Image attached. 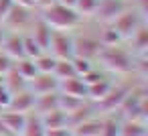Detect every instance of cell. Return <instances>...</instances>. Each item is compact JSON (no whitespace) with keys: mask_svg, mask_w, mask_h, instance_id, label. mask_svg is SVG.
Listing matches in <instances>:
<instances>
[{"mask_svg":"<svg viewBox=\"0 0 148 136\" xmlns=\"http://www.w3.org/2000/svg\"><path fill=\"white\" fill-rule=\"evenodd\" d=\"M23 51H25V57H29V59H37L41 53H45L29 33H27V35H23Z\"/></svg>","mask_w":148,"mask_h":136,"instance_id":"f1b7e54d","label":"cell"},{"mask_svg":"<svg viewBox=\"0 0 148 136\" xmlns=\"http://www.w3.org/2000/svg\"><path fill=\"white\" fill-rule=\"evenodd\" d=\"M59 91L65 93V95H73V98H81V100H87V85L83 83L81 77H69V79H63L59 81Z\"/></svg>","mask_w":148,"mask_h":136,"instance_id":"5bb4252c","label":"cell"},{"mask_svg":"<svg viewBox=\"0 0 148 136\" xmlns=\"http://www.w3.org/2000/svg\"><path fill=\"white\" fill-rule=\"evenodd\" d=\"M53 75H55L59 81H63V79L75 77L77 73H75V69H73V63H71V59H57V63H55V69H53Z\"/></svg>","mask_w":148,"mask_h":136,"instance_id":"484cf974","label":"cell"},{"mask_svg":"<svg viewBox=\"0 0 148 136\" xmlns=\"http://www.w3.org/2000/svg\"><path fill=\"white\" fill-rule=\"evenodd\" d=\"M0 112H2V108H0Z\"/></svg>","mask_w":148,"mask_h":136,"instance_id":"ee69618b","label":"cell"},{"mask_svg":"<svg viewBox=\"0 0 148 136\" xmlns=\"http://www.w3.org/2000/svg\"><path fill=\"white\" fill-rule=\"evenodd\" d=\"M45 136H71L69 128H49L45 130Z\"/></svg>","mask_w":148,"mask_h":136,"instance_id":"d590c367","label":"cell"},{"mask_svg":"<svg viewBox=\"0 0 148 136\" xmlns=\"http://www.w3.org/2000/svg\"><path fill=\"white\" fill-rule=\"evenodd\" d=\"M112 81H108L106 77L103 79H99L97 83H93V85H87V98L91 100V102H99V100H103L106 95H108V91L112 89Z\"/></svg>","mask_w":148,"mask_h":136,"instance_id":"603a6c76","label":"cell"},{"mask_svg":"<svg viewBox=\"0 0 148 136\" xmlns=\"http://www.w3.org/2000/svg\"><path fill=\"white\" fill-rule=\"evenodd\" d=\"M118 136H148L146 122H142V120H124V122H120Z\"/></svg>","mask_w":148,"mask_h":136,"instance_id":"44dd1931","label":"cell"},{"mask_svg":"<svg viewBox=\"0 0 148 136\" xmlns=\"http://www.w3.org/2000/svg\"><path fill=\"white\" fill-rule=\"evenodd\" d=\"M41 122L45 126V130L49 128H67V114L61 110H51L41 114Z\"/></svg>","mask_w":148,"mask_h":136,"instance_id":"ffe728a7","label":"cell"},{"mask_svg":"<svg viewBox=\"0 0 148 136\" xmlns=\"http://www.w3.org/2000/svg\"><path fill=\"white\" fill-rule=\"evenodd\" d=\"M99 43L103 47H114V45H120L122 43V37L118 35V31L112 25H106V29H103V33L99 37Z\"/></svg>","mask_w":148,"mask_h":136,"instance_id":"f546056e","label":"cell"},{"mask_svg":"<svg viewBox=\"0 0 148 136\" xmlns=\"http://www.w3.org/2000/svg\"><path fill=\"white\" fill-rule=\"evenodd\" d=\"M140 25H144V16H142L136 8H130V6L112 23V27L118 31V35L122 37V41H128V39L138 31Z\"/></svg>","mask_w":148,"mask_h":136,"instance_id":"277c9868","label":"cell"},{"mask_svg":"<svg viewBox=\"0 0 148 136\" xmlns=\"http://www.w3.org/2000/svg\"><path fill=\"white\" fill-rule=\"evenodd\" d=\"M128 6H130L128 0H97V8L93 16L101 25H112Z\"/></svg>","mask_w":148,"mask_h":136,"instance_id":"52a82bcc","label":"cell"},{"mask_svg":"<svg viewBox=\"0 0 148 136\" xmlns=\"http://www.w3.org/2000/svg\"><path fill=\"white\" fill-rule=\"evenodd\" d=\"M35 61V67H37V71L39 73H53V69H55V63H57V59L51 55V53H41L37 59H33Z\"/></svg>","mask_w":148,"mask_h":136,"instance_id":"83f0119b","label":"cell"},{"mask_svg":"<svg viewBox=\"0 0 148 136\" xmlns=\"http://www.w3.org/2000/svg\"><path fill=\"white\" fill-rule=\"evenodd\" d=\"M75 12L85 19V16H93L95 14V8H97V0H77L75 2Z\"/></svg>","mask_w":148,"mask_h":136,"instance_id":"4dcf8cb0","label":"cell"},{"mask_svg":"<svg viewBox=\"0 0 148 136\" xmlns=\"http://www.w3.org/2000/svg\"><path fill=\"white\" fill-rule=\"evenodd\" d=\"M10 69H12V59L0 51V75H6Z\"/></svg>","mask_w":148,"mask_h":136,"instance_id":"e575fe53","label":"cell"},{"mask_svg":"<svg viewBox=\"0 0 148 136\" xmlns=\"http://www.w3.org/2000/svg\"><path fill=\"white\" fill-rule=\"evenodd\" d=\"M108 71L118 73V75H126L134 71V55H130V51L114 45V47H101L97 59Z\"/></svg>","mask_w":148,"mask_h":136,"instance_id":"7a4b0ae2","label":"cell"},{"mask_svg":"<svg viewBox=\"0 0 148 136\" xmlns=\"http://www.w3.org/2000/svg\"><path fill=\"white\" fill-rule=\"evenodd\" d=\"M41 19L53 29V31H73L77 29L83 19L75 12V8H69V6H63L59 2H53L49 6L43 8V14Z\"/></svg>","mask_w":148,"mask_h":136,"instance_id":"6da1fadb","label":"cell"},{"mask_svg":"<svg viewBox=\"0 0 148 136\" xmlns=\"http://www.w3.org/2000/svg\"><path fill=\"white\" fill-rule=\"evenodd\" d=\"M83 104H85V100H81V98H73V95H65V93H61V91H59L57 108H59L61 112H65L67 116H69V114H73L75 110H79Z\"/></svg>","mask_w":148,"mask_h":136,"instance_id":"cb8c5ba5","label":"cell"},{"mask_svg":"<svg viewBox=\"0 0 148 136\" xmlns=\"http://www.w3.org/2000/svg\"><path fill=\"white\" fill-rule=\"evenodd\" d=\"M12 69L29 83L39 71H37V67H35V61L33 59H29V57H21V59H16V61H12Z\"/></svg>","mask_w":148,"mask_h":136,"instance_id":"d6986e66","label":"cell"},{"mask_svg":"<svg viewBox=\"0 0 148 136\" xmlns=\"http://www.w3.org/2000/svg\"><path fill=\"white\" fill-rule=\"evenodd\" d=\"M0 85H4V75H0Z\"/></svg>","mask_w":148,"mask_h":136,"instance_id":"7bdbcfd3","label":"cell"},{"mask_svg":"<svg viewBox=\"0 0 148 136\" xmlns=\"http://www.w3.org/2000/svg\"><path fill=\"white\" fill-rule=\"evenodd\" d=\"M23 136H45V126H43L41 116H39L37 112L27 114V122H25Z\"/></svg>","mask_w":148,"mask_h":136,"instance_id":"7402d4cb","label":"cell"},{"mask_svg":"<svg viewBox=\"0 0 148 136\" xmlns=\"http://www.w3.org/2000/svg\"><path fill=\"white\" fill-rule=\"evenodd\" d=\"M0 136H10V134H8V130L4 128V124H2V120H0Z\"/></svg>","mask_w":148,"mask_h":136,"instance_id":"60d3db41","label":"cell"},{"mask_svg":"<svg viewBox=\"0 0 148 136\" xmlns=\"http://www.w3.org/2000/svg\"><path fill=\"white\" fill-rule=\"evenodd\" d=\"M53 2H57V0H35V4L41 6V8H45V6H49V4H53Z\"/></svg>","mask_w":148,"mask_h":136,"instance_id":"f35d334b","label":"cell"},{"mask_svg":"<svg viewBox=\"0 0 148 136\" xmlns=\"http://www.w3.org/2000/svg\"><path fill=\"white\" fill-rule=\"evenodd\" d=\"M14 6V2L12 0H0V21H2L6 14H8V10Z\"/></svg>","mask_w":148,"mask_h":136,"instance_id":"8d00e7d4","label":"cell"},{"mask_svg":"<svg viewBox=\"0 0 148 136\" xmlns=\"http://www.w3.org/2000/svg\"><path fill=\"white\" fill-rule=\"evenodd\" d=\"M128 41H130L136 55H148V29H146V25H140L138 31Z\"/></svg>","mask_w":148,"mask_h":136,"instance_id":"ac0fdd59","label":"cell"},{"mask_svg":"<svg viewBox=\"0 0 148 136\" xmlns=\"http://www.w3.org/2000/svg\"><path fill=\"white\" fill-rule=\"evenodd\" d=\"M120 132V120H116L114 116L101 120V134L99 136H118Z\"/></svg>","mask_w":148,"mask_h":136,"instance_id":"1f68e13d","label":"cell"},{"mask_svg":"<svg viewBox=\"0 0 148 136\" xmlns=\"http://www.w3.org/2000/svg\"><path fill=\"white\" fill-rule=\"evenodd\" d=\"M6 110L21 112V114H31V112L35 110V93H33L29 87H25V89H21V91L12 93L10 104H8V108H6Z\"/></svg>","mask_w":148,"mask_h":136,"instance_id":"8fae6325","label":"cell"},{"mask_svg":"<svg viewBox=\"0 0 148 136\" xmlns=\"http://www.w3.org/2000/svg\"><path fill=\"white\" fill-rule=\"evenodd\" d=\"M71 63H73V69L77 73V77H81V75H85L93 69V61H87V59H81V57H73Z\"/></svg>","mask_w":148,"mask_h":136,"instance_id":"d6a6232c","label":"cell"},{"mask_svg":"<svg viewBox=\"0 0 148 136\" xmlns=\"http://www.w3.org/2000/svg\"><path fill=\"white\" fill-rule=\"evenodd\" d=\"M31 10H33V8L14 4V6L8 10V14L0 21V23H2L4 29H8V31H12V33H21V31H25V29H29V27L33 25V14H31Z\"/></svg>","mask_w":148,"mask_h":136,"instance_id":"5b68a950","label":"cell"},{"mask_svg":"<svg viewBox=\"0 0 148 136\" xmlns=\"http://www.w3.org/2000/svg\"><path fill=\"white\" fill-rule=\"evenodd\" d=\"M0 120H2V124H4V128L8 130L10 136H23L27 114L12 112V110H2V112H0Z\"/></svg>","mask_w":148,"mask_h":136,"instance_id":"7c38bea8","label":"cell"},{"mask_svg":"<svg viewBox=\"0 0 148 136\" xmlns=\"http://www.w3.org/2000/svg\"><path fill=\"white\" fill-rule=\"evenodd\" d=\"M2 43H4V31H0V51H2Z\"/></svg>","mask_w":148,"mask_h":136,"instance_id":"b9f144b4","label":"cell"},{"mask_svg":"<svg viewBox=\"0 0 148 136\" xmlns=\"http://www.w3.org/2000/svg\"><path fill=\"white\" fill-rule=\"evenodd\" d=\"M2 53L8 55L12 61L25 57V51H23V35L21 33H10V35H4V43H2Z\"/></svg>","mask_w":148,"mask_h":136,"instance_id":"9a60e30c","label":"cell"},{"mask_svg":"<svg viewBox=\"0 0 148 136\" xmlns=\"http://www.w3.org/2000/svg\"><path fill=\"white\" fill-rule=\"evenodd\" d=\"M57 100H59V91L35 95V110H33V112H37V114L41 116V114H45V112L59 110V108H57Z\"/></svg>","mask_w":148,"mask_h":136,"instance_id":"2e32d148","label":"cell"},{"mask_svg":"<svg viewBox=\"0 0 148 136\" xmlns=\"http://www.w3.org/2000/svg\"><path fill=\"white\" fill-rule=\"evenodd\" d=\"M57 2H59V4H63V6H69V8H73L77 0H57Z\"/></svg>","mask_w":148,"mask_h":136,"instance_id":"ab89813d","label":"cell"},{"mask_svg":"<svg viewBox=\"0 0 148 136\" xmlns=\"http://www.w3.org/2000/svg\"><path fill=\"white\" fill-rule=\"evenodd\" d=\"M81 79H83V83L85 85H93V83H97L99 79H103V73L99 71V69H91L89 73H85V75H81Z\"/></svg>","mask_w":148,"mask_h":136,"instance_id":"836d02e7","label":"cell"},{"mask_svg":"<svg viewBox=\"0 0 148 136\" xmlns=\"http://www.w3.org/2000/svg\"><path fill=\"white\" fill-rule=\"evenodd\" d=\"M146 110H148V104H146V91L140 89V87H132L126 95V100L122 102L120 106V112L124 116V120H142L146 118Z\"/></svg>","mask_w":148,"mask_h":136,"instance_id":"3957f363","label":"cell"},{"mask_svg":"<svg viewBox=\"0 0 148 136\" xmlns=\"http://www.w3.org/2000/svg\"><path fill=\"white\" fill-rule=\"evenodd\" d=\"M101 47L103 45L95 37H89V35H77V37H73V57L95 61L97 55H99V51H101Z\"/></svg>","mask_w":148,"mask_h":136,"instance_id":"ba28073f","label":"cell"},{"mask_svg":"<svg viewBox=\"0 0 148 136\" xmlns=\"http://www.w3.org/2000/svg\"><path fill=\"white\" fill-rule=\"evenodd\" d=\"M99 134H101V120H97L95 116L71 128V136H99Z\"/></svg>","mask_w":148,"mask_h":136,"instance_id":"e0dca14e","label":"cell"},{"mask_svg":"<svg viewBox=\"0 0 148 136\" xmlns=\"http://www.w3.org/2000/svg\"><path fill=\"white\" fill-rule=\"evenodd\" d=\"M128 2H130V0H128Z\"/></svg>","mask_w":148,"mask_h":136,"instance_id":"f6af8a7d","label":"cell"},{"mask_svg":"<svg viewBox=\"0 0 148 136\" xmlns=\"http://www.w3.org/2000/svg\"><path fill=\"white\" fill-rule=\"evenodd\" d=\"M132 87L130 85H112V89L108 91V95L103 98V100H99L97 102V108L99 110H103V112H114V110H120V106H122V102L126 100V95H128V91H130Z\"/></svg>","mask_w":148,"mask_h":136,"instance_id":"30bf717a","label":"cell"},{"mask_svg":"<svg viewBox=\"0 0 148 136\" xmlns=\"http://www.w3.org/2000/svg\"><path fill=\"white\" fill-rule=\"evenodd\" d=\"M14 4H18V6H27V8H35L37 4H35V0H12Z\"/></svg>","mask_w":148,"mask_h":136,"instance_id":"74e56055","label":"cell"},{"mask_svg":"<svg viewBox=\"0 0 148 136\" xmlns=\"http://www.w3.org/2000/svg\"><path fill=\"white\" fill-rule=\"evenodd\" d=\"M4 87H6V91H10V93H16V91H21V89L27 87V81H25L14 69H10V71L4 75Z\"/></svg>","mask_w":148,"mask_h":136,"instance_id":"4316f807","label":"cell"},{"mask_svg":"<svg viewBox=\"0 0 148 136\" xmlns=\"http://www.w3.org/2000/svg\"><path fill=\"white\" fill-rule=\"evenodd\" d=\"M47 53L55 59H73V37L69 31H53Z\"/></svg>","mask_w":148,"mask_h":136,"instance_id":"8992f818","label":"cell"},{"mask_svg":"<svg viewBox=\"0 0 148 136\" xmlns=\"http://www.w3.org/2000/svg\"><path fill=\"white\" fill-rule=\"evenodd\" d=\"M93 108L91 106H87V102L79 108V110H75L73 114H69L67 116V128L71 130V128H75L77 124H81V122H85V120H89V118H93Z\"/></svg>","mask_w":148,"mask_h":136,"instance_id":"d4e9b609","label":"cell"},{"mask_svg":"<svg viewBox=\"0 0 148 136\" xmlns=\"http://www.w3.org/2000/svg\"><path fill=\"white\" fill-rule=\"evenodd\" d=\"M29 35L37 41V45H39L43 51H47V49H49L51 35H53V29H51L43 19H39V21H33V25H31V33H29Z\"/></svg>","mask_w":148,"mask_h":136,"instance_id":"4fadbf2b","label":"cell"},{"mask_svg":"<svg viewBox=\"0 0 148 136\" xmlns=\"http://www.w3.org/2000/svg\"><path fill=\"white\" fill-rule=\"evenodd\" d=\"M27 87H29L35 95L51 93V91H59V79H57L53 73H37V75L27 83Z\"/></svg>","mask_w":148,"mask_h":136,"instance_id":"9c48e42d","label":"cell"}]
</instances>
